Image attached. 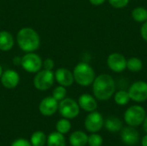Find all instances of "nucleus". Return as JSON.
I'll list each match as a JSON object with an SVG mask.
<instances>
[{
	"label": "nucleus",
	"instance_id": "obj_1",
	"mask_svg": "<svg viewBox=\"0 0 147 146\" xmlns=\"http://www.w3.org/2000/svg\"><path fill=\"white\" fill-rule=\"evenodd\" d=\"M92 89L96 99L107 101L113 96L115 91V82L110 75L101 74L95 77Z\"/></svg>",
	"mask_w": 147,
	"mask_h": 146
},
{
	"label": "nucleus",
	"instance_id": "obj_2",
	"mask_svg": "<svg viewBox=\"0 0 147 146\" xmlns=\"http://www.w3.org/2000/svg\"><path fill=\"white\" fill-rule=\"evenodd\" d=\"M19 47L26 52H33L40 47V40L38 33L32 28H21L16 35Z\"/></svg>",
	"mask_w": 147,
	"mask_h": 146
},
{
	"label": "nucleus",
	"instance_id": "obj_3",
	"mask_svg": "<svg viewBox=\"0 0 147 146\" xmlns=\"http://www.w3.org/2000/svg\"><path fill=\"white\" fill-rule=\"evenodd\" d=\"M74 81L84 87L90 86L95 80V71L93 68L87 63L80 62L73 69Z\"/></svg>",
	"mask_w": 147,
	"mask_h": 146
},
{
	"label": "nucleus",
	"instance_id": "obj_4",
	"mask_svg": "<svg viewBox=\"0 0 147 146\" xmlns=\"http://www.w3.org/2000/svg\"><path fill=\"white\" fill-rule=\"evenodd\" d=\"M146 116L144 108L139 105H134L127 109L124 114V120L129 126L136 127L141 125Z\"/></svg>",
	"mask_w": 147,
	"mask_h": 146
},
{
	"label": "nucleus",
	"instance_id": "obj_5",
	"mask_svg": "<svg viewBox=\"0 0 147 146\" xmlns=\"http://www.w3.org/2000/svg\"><path fill=\"white\" fill-rule=\"evenodd\" d=\"M55 77L53 71L49 70H40L39 71L34 77V86L38 90H47L50 89L53 83Z\"/></svg>",
	"mask_w": 147,
	"mask_h": 146
},
{
	"label": "nucleus",
	"instance_id": "obj_6",
	"mask_svg": "<svg viewBox=\"0 0 147 146\" xmlns=\"http://www.w3.org/2000/svg\"><path fill=\"white\" fill-rule=\"evenodd\" d=\"M79 109L78 103L71 98H65L59 103V114L68 120L76 118L79 114Z\"/></svg>",
	"mask_w": 147,
	"mask_h": 146
},
{
	"label": "nucleus",
	"instance_id": "obj_7",
	"mask_svg": "<svg viewBox=\"0 0 147 146\" xmlns=\"http://www.w3.org/2000/svg\"><path fill=\"white\" fill-rule=\"evenodd\" d=\"M42 63L41 58L34 52H27L21 59V65L29 73H37L40 71Z\"/></svg>",
	"mask_w": 147,
	"mask_h": 146
},
{
	"label": "nucleus",
	"instance_id": "obj_8",
	"mask_svg": "<svg viewBox=\"0 0 147 146\" xmlns=\"http://www.w3.org/2000/svg\"><path fill=\"white\" fill-rule=\"evenodd\" d=\"M128 94L130 100L136 102H146L147 100V83L144 81L134 83L128 89Z\"/></svg>",
	"mask_w": 147,
	"mask_h": 146
},
{
	"label": "nucleus",
	"instance_id": "obj_9",
	"mask_svg": "<svg viewBox=\"0 0 147 146\" xmlns=\"http://www.w3.org/2000/svg\"><path fill=\"white\" fill-rule=\"evenodd\" d=\"M104 124V120L102 115L96 111L90 112V114L87 115L84 120V126L86 130L90 133H97L99 132Z\"/></svg>",
	"mask_w": 147,
	"mask_h": 146
},
{
	"label": "nucleus",
	"instance_id": "obj_10",
	"mask_svg": "<svg viewBox=\"0 0 147 146\" xmlns=\"http://www.w3.org/2000/svg\"><path fill=\"white\" fill-rule=\"evenodd\" d=\"M109 68L116 73L124 71L127 69V59L126 58L118 52H113L109 54L107 59Z\"/></svg>",
	"mask_w": 147,
	"mask_h": 146
},
{
	"label": "nucleus",
	"instance_id": "obj_11",
	"mask_svg": "<svg viewBox=\"0 0 147 146\" xmlns=\"http://www.w3.org/2000/svg\"><path fill=\"white\" fill-rule=\"evenodd\" d=\"M59 109V102L53 96L45 97L39 105V111L44 116H52Z\"/></svg>",
	"mask_w": 147,
	"mask_h": 146
},
{
	"label": "nucleus",
	"instance_id": "obj_12",
	"mask_svg": "<svg viewBox=\"0 0 147 146\" xmlns=\"http://www.w3.org/2000/svg\"><path fill=\"white\" fill-rule=\"evenodd\" d=\"M0 79L3 86L6 89H10L16 88L20 82V76L16 71L9 69L3 72Z\"/></svg>",
	"mask_w": 147,
	"mask_h": 146
},
{
	"label": "nucleus",
	"instance_id": "obj_13",
	"mask_svg": "<svg viewBox=\"0 0 147 146\" xmlns=\"http://www.w3.org/2000/svg\"><path fill=\"white\" fill-rule=\"evenodd\" d=\"M54 77L59 85L64 87L71 86L74 83L73 73L66 68H59L54 73Z\"/></svg>",
	"mask_w": 147,
	"mask_h": 146
},
{
	"label": "nucleus",
	"instance_id": "obj_14",
	"mask_svg": "<svg viewBox=\"0 0 147 146\" xmlns=\"http://www.w3.org/2000/svg\"><path fill=\"white\" fill-rule=\"evenodd\" d=\"M121 138L122 142L127 145H135L140 140L138 131L133 126H127L121 129Z\"/></svg>",
	"mask_w": 147,
	"mask_h": 146
},
{
	"label": "nucleus",
	"instance_id": "obj_15",
	"mask_svg": "<svg viewBox=\"0 0 147 146\" xmlns=\"http://www.w3.org/2000/svg\"><path fill=\"white\" fill-rule=\"evenodd\" d=\"M78 105L79 107L86 112H93L97 108V102L91 95L83 94L78 98Z\"/></svg>",
	"mask_w": 147,
	"mask_h": 146
},
{
	"label": "nucleus",
	"instance_id": "obj_16",
	"mask_svg": "<svg viewBox=\"0 0 147 146\" xmlns=\"http://www.w3.org/2000/svg\"><path fill=\"white\" fill-rule=\"evenodd\" d=\"M14 46L13 35L8 31L0 32V50L3 52H8Z\"/></svg>",
	"mask_w": 147,
	"mask_h": 146
},
{
	"label": "nucleus",
	"instance_id": "obj_17",
	"mask_svg": "<svg viewBox=\"0 0 147 146\" xmlns=\"http://www.w3.org/2000/svg\"><path fill=\"white\" fill-rule=\"evenodd\" d=\"M69 141L71 146H85L88 144V136L82 131H76L71 134Z\"/></svg>",
	"mask_w": 147,
	"mask_h": 146
},
{
	"label": "nucleus",
	"instance_id": "obj_18",
	"mask_svg": "<svg viewBox=\"0 0 147 146\" xmlns=\"http://www.w3.org/2000/svg\"><path fill=\"white\" fill-rule=\"evenodd\" d=\"M103 126L105 128L111 133H117L122 129V122L117 117H109L105 121Z\"/></svg>",
	"mask_w": 147,
	"mask_h": 146
},
{
	"label": "nucleus",
	"instance_id": "obj_19",
	"mask_svg": "<svg viewBox=\"0 0 147 146\" xmlns=\"http://www.w3.org/2000/svg\"><path fill=\"white\" fill-rule=\"evenodd\" d=\"M47 146H65V139L62 133L53 132L47 139Z\"/></svg>",
	"mask_w": 147,
	"mask_h": 146
},
{
	"label": "nucleus",
	"instance_id": "obj_20",
	"mask_svg": "<svg viewBox=\"0 0 147 146\" xmlns=\"http://www.w3.org/2000/svg\"><path fill=\"white\" fill-rule=\"evenodd\" d=\"M127 68L132 72L140 71L143 68V62L137 57H132L127 60Z\"/></svg>",
	"mask_w": 147,
	"mask_h": 146
},
{
	"label": "nucleus",
	"instance_id": "obj_21",
	"mask_svg": "<svg viewBox=\"0 0 147 146\" xmlns=\"http://www.w3.org/2000/svg\"><path fill=\"white\" fill-rule=\"evenodd\" d=\"M132 17L137 22H145L147 21V9L144 7H136L132 10Z\"/></svg>",
	"mask_w": 147,
	"mask_h": 146
},
{
	"label": "nucleus",
	"instance_id": "obj_22",
	"mask_svg": "<svg viewBox=\"0 0 147 146\" xmlns=\"http://www.w3.org/2000/svg\"><path fill=\"white\" fill-rule=\"evenodd\" d=\"M30 143L32 146H44V145L47 143L46 134L40 131L34 133L30 138Z\"/></svg>",
	"mask_w": 147,
	"mask_h": 146
},
{
	"label": "nucleus",
	"instance_id": "obj_23",
	"mask_svg": "<svg viewBox=\"0 0 147 146\" xmlns=\"http://www.w3.org/2000/svg\"><path fill=\"white\" fill-rule=\"evenodd\" d=\"M115 102L116 104L120 106H125L127 105L130 101V96L128 94V91L126 90H119L115 94Z\"/></svg>",
	"mask_w": 147,
	"mask_h": 146
},
{
	"label": "nucleus",
	"instance_id": "obj_24",
	"mask_svg": "<svg viewBox=\"0 0 147 146\" xmlns=\"http://www.w3.org/2000/svg\"><path fill=\"white\" fill-rule=\"evenodd\" d=\"M71 127V124L69 121L68 119H61L59 120H58V122L56 123V130L57 132L62 133V134H65L67 133Z\"/></svg>",
	"mask_w": 147,
	"mask_h": 146
},
{
	"label": "nucleus",
	"instance_id": "obj_25",
	"mask_svg": "<svg viewBox=\"0 0 147 146\" xmlns=\"http://www.w3.org/2000/svg\"><path fill=\"white\" fill-rule=\"evenodd\" d=\"M66 93H67L66 92V89L64 86L59 85V86L56 87L53 89V97L55 100H57L58 102H60V101H62L63 99L65 98Z\"/></svg>",
	"mask_w": 147,
	"mask_h": 146
},
{
	"label": "nucleus",
	"instance_id": "obj_26",
	"mask_svg": "<svg viewBox=\"0 0 147 146\" xmlns=\"http://www.w3.org/2000/svg\"><path fill=\"white\" fill-rule=\"evenodd\" d=\"M102 138L96 133H92L88 137V145L90 146H102Z\"/></svg>",
	"mask_w": 147,
	"mask_h": 146
},
{
	"label": "nucleus",
	"instance_id": "obj_27",
	"mask_svg": "<svg viewBox=\"0 0 147 146\" xmlns=\"http://www.w3.org/2000/svg\"><path fill=\"white\" fill-rule=\"evenodd\" d=\"M109 3L115 9H122L128 4L129 0H109Z\"/></svg>",
	"mask_w": 147,
	"mask_h": 146
},
{
	"label": "nucleus",
	"instance_id": "obj_28",
	"mask_svg": "<svg viewBox=\"0 0 147 146\" xmlns=\"http://www.w3.org/2000/svg\"><path fill=\"white\" fill-rule=\"evenodd\" d=\"M11 146H32V145L25 139H18L11 144Z\"/></svg>",
	"mask_w": 147,
	"mask_h": 146
},
{
	"label": "nucleus",
	"instance_id": "obj_29",
	"mask_svg": "<svg viewBox=\"0 0 147 146\" xmlns=\"http://www.w3.org/2000/svg\"><path fill=\"white\" fill-rule=\"evenodd\" d=\"M42 67L45 70H49L52 71L54 68V61L52 59H47L43 61L42 63Z\"/></svg>",
	"mask_w": 147,
	"mask_h": 146
},
{
	"label": "nucleus",
	"instance_id": "obj_30",
	"mask_svg": "<svg viewBox=\"0 0 147 146\" xmlns=\"http://www.w3.org/2000/svg\"><path fill=\"white\" fill-rule=\"evenodd\" d=\"M140 34H141L142 38L146 41H147V21L143 22V25H142L141 29H140Z\"/></svg>",
	"mask_w": 147,
	"mask_h": 146
},
{
	"label": "nucleus",
	"instance_id": "obj_31",
	"mask_svg": "<svg viewBox=\"0 0 147 146\" xmlns=\"http://www.w3.org/2000/svg\"><path fill=\"white\" fill-rule=\"evenodd\" d=\"M90 3L93 5H96V6H98V5H101L102 3H105L106 0H89Z\"/></svg>",
	"mask_w": 147,
	"mask_h": 146
},
{
	"label": "nucleus",
	"instance_id": "obj_32",
	"mask_svg": "<svg viewBox=\"0 0 147 146\" xmlns=\"http://www.w3.org/2000/svg\"><path fill=\"white\" fill-rule=\"evenodd\" d=\"M141 145H142V146H147V133L146 135H145V136L142 138Z\"/></svg>",
	"mask_w": 147,
	"mask_h": 146
},
{
	"label": "nucleus",
	"instance_id": "obj_33",
	"mask_svg": "<svg viewBox=\"0 0 147 146\" xmlns=\"http://www.w3.org/2000/svg\"><path fill=\"white\" fill-rule=\"evenodd\" d=\"M143 128H144V131L146 132L147 133V116H146V118H145V120H144V121H143Z\"/></svg>",
	"mask_w": 147,
	"mask_h": 146
},
{
	"label": "nucleus",
	"instance_id": "obj_34",
	"mask_svg": "<svg viewBox=\"0 0 147 146\" xmlns=\"http://www.w3.org/2000/svg\"><path fill=\"white\" fill-rule=\"evenodd\" d=\"M2 74H3V68H2V66L0 65V78H1Z\"/></svg>",
	"mask_w": 147,
	"mask_h": 146
}]
</instances>
